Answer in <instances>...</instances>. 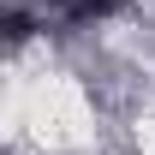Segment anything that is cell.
<instances>
[{"label": "cell", "instance_id": "cell-1", "mask_svg": "<svg viewBox=\"0 0 155 155\" xmlns=\"http://www.w3.org/2000/svg\"><path fill=\"white\" fill-rule=\"evenodd\" d=\"M30 30H36V18H30V12H12V6L0 12V48H12V42H24Z\"/></svg>", "mask_w": 155, "mask_h": 155}]
</instances>
